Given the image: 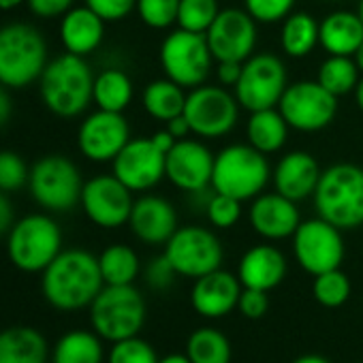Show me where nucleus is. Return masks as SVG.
I'll list each match as a JSON object with an SVG mask.
<instances>
[{"instance_id": "obj_53", "label": "nucleus", "mask_w": 363, "mask_h": 363, "mask_svg": "<svg viewBox=\"0 0 363 363\" xmlns=\"http://www.w3.org/2000/svg\"><path fill=\"white\" fill-rule=\"evenodd\" d=\"M293 363H331V361H327L325 357H320V354H301V357H297Z\"/></svg>"}, {"instance_id": "obj_26", "label": "nucleus", "mask_w": 363, "mask_h": 363, "mask_svg": "<svg viewBox=\"0 0 363 363\" xmlns=\"http://www.w3.org/2000/svg\"><path fill=\"white\" fill-rule=\"evenodd\" d=\"M361 43H363V22L359 13L333 11L323 18L318 45L329 56H354Z\"/></svg>"}, {"instance_id": "obj_25", "label": "nucleus", "mask_w": 363, "mask_h": 363, "mask_svg": "<svg viewBox=\"0 0 363 363\" xmlns=\"http://www.w3.org/2000/svg\"><path fill=\"white\" fill-rule=\"evenodd\" d=\"M105 20H101L88 5L69 9L60 20V41L69 54L90 56L105 37Z\"/></svg>"}, {"instance_id": "obj_28", "label": "nucleus", "mask_w": 363, "mask_h": 363, "mask_svg": "<svg viewBox=\"0 0 363 363\" xmlns=\"http://www.w3.org/2000/svg\"><path fill=\"white\" fill-rule=\"evenodd\" d=\"M289 130H291V126L286 124V120L278 107L252 111L248 118V124H246L248 143L255 150L263 152L265 156L276 154L284 147V143L289 139Z\"/></svg>"}, {"instance_id": "obj_7", "label": "nucleus", "mask_w": 363, "mask_h": 363, "mask_svg": "<svg viewBox=\"0 0 363 363\" xmlns=\"http://www.w3.org/2000/svg\"><path fill=\"white\" fill-rule=\"evenodd\" d=\"M92 329L107 342H120L139 335L145 323L143 295L133 284H105L90 303Z\"/></svg>"}, {"instance_id": "obj_39", "label": "nucleus", "mask_w": 363, "mask_h": 363, "mask_svg": "<svg viewBox=\"0 0 363 363\" xmlns=\"http://www.w3.org/2000/svg\"><path fill=\"white\" fill-rule=\"evenodd\" d=\"M177 9L179 0H137L139 20L154 30H164L177 24Z\"/></svg>"}, {"instance_id": "obj_55", "label": "nucleus", "mask_w": 363, "mask_h": 363, "mask_svg": "<svg viewBox=\"0 0 363 363\" xmlns=\"http://www.w3.org/2000/svg\"><path fill=\"white\" fill-rule=\"evenodd\" d=\"M26 0H0V11H11L18 9L20 5H24Z\"/></svg>"}, {"instance_id": "obj_13", "label": "nucleus", "mask_w": 363, "mask_h": 363, "mask_svg": "<svg viewBox=\"0 0 363 363\" xmlns=\"http://www.w3.org/2000/svg\"><path fill=\"white\" fill-rule=\"evenodd\" d=\"M278 109L291 128L299 133H318L335 120L337 96L316 79H303L286 86Z\"/></svg>"}, {"instance_id": "obj_16", "label": "nucleus", "mask_w": 363, "mask_h": 363, "mask_svg": "<svg viewBox=\"0 0 363 363\" xmlns=\"http://www.w3.org/2000/svg\"><path fill=\"white\" fill-rule=\"evenodd\" d=\"M206 39L216 62H246L257 48V20L246 9H220Z\"/></svg>"}, {"instance_id": "obj_40", "label": "nucleus", "mask_w": 363, "mask_h": 363, "mask_svg": "<svg viewBox=\"0 0 363 363\" xmlns=\"http://www.w3.org/2000/svg\"><path fill=\"white\" fill-rule=\"evenodd\" d=\"M158 359L154 346L139 335L113 342L107 354V363H158Z\"/></svg>"}, {"instance_id": "obj_46", "label": "nucleus", "mask_w": 363, "mask_h": 363, "mask_svg": "<svg viewBox=\"0 0 363 363\" xmlns=\"http://www.w3.org/2000/svg\"><path fill=\"white\" fill-rule=\"evenodd\" d=\"M26 3L39 18H62L69 9H73L75 0H26Z\"/></svg>"}, {"instance_id": "obj_52", "label": "nucleus", "mask_w": 363, "mask_h": 363, "mask_svg": "<svg viewBox=\"0 0 363 363\" xmlns=\"http://www.w3.org/2000/svg\"><path fill=\"white\" fill-rule=\"evenodd\" d=\"M158 363H193V361L189 359L186 352H182V354H167V357H160Z\"/></svg>"}, {"instance_id": "obj_5", "label": "nucleus", "mask_w": 363, "mask_h": 363, "mask_svg": "<svg viewBox=\"0 0 363 363\" xmlns=\"http://www.w3.org/2000/svg\"><path fill=\"white\" fill-rule=\"evenodd\" d=\"M272 177L267 156L250 143H233L214 156L212 191L240 201L255 199L263 193Z\"/></svg>"}, {"instance_id": "obj_33", "label": "nucleus", "mask_w": 363, "mask_h": 363, "mask_svg": "<svg viewBox=\"0 0 363 363\" xmlns=\"http://www.w3.org/2000/svg\"><path fill=\"white\" fill-rule=\"evenodd\" d=\"M186 354L193 363H231L229 337L216 327H199L186 340Z\"/></svg>"}, {"instance_id": "obj_4", "label": "nucleus", "mask_w": 363, "mask_h": 363, "mask_svg": "<svg viewBox=\"0 0 363 363\" xmlns=\"http://www.w3.org/2000/svg\"><path fill=\"white\" fill-rule=\"evenodd\" d=\"M48 62L45 37L35 26L13 22L0 28V86L26 88L39 82Z\"/></svg>"}, {"instance_id": "obj_51", "label": "nucleus", "mask_w": 363, "mask_h": 363, "mask_svg": "<svg viewBox=\"0 0 363 363\" xmlns=\"http://www.w3.org/2000/svg\"><path fill=\"white\" fill-rule=\"evenodd\" d=\"M152 141H154V143L164 152V154H167V152L175 145V141H177V139H175L167 128H164V130H156V133L152 135Z\"/></svg>"}, {"instance_id": "obj_31", "label": "nucleus", "mask_w": 363, "mask_h": 363, "mask_svg": "<svg viewBox=\"0 0 363 363\" xmlns=\"http://www.w3.org/2000/svg\"><path fill=\"white\" fill-rule=\"evenodd\" d=\"M103 337L92 329H73L67 331L54 346V363H103Z\"/></svg>"}, {"instance_id": "obj_44", "label": "nucleus", "mask_w": 363, "mask_h": 363, "mask_svg": "<svg viewBox=\"0 0 363 363\" xmlns=\"http://www.w3.org/2000/svg\"><path fill=\"white\" fill-rule=\"evenodd\" d=\"M175 278H177V272L173 269V265L169 263L164 255L152 259L150 265L145 267V282L156 291H167Z\"/></svg>"}, {"instance_id": "obj_23", "label": "nucleus", "mask_w": 363, "mask_h": 363, "mask_svg": "<svg viewBox=\"0 0 363 363\" xmlns=\"http://www.w3.org/2000/svg\"><path fill=\"white\" fill-rule=\"evenodd\" d=\"M320 164L310 152L293 150L284 154L276 169H274V189L276 193L284 195L291 201H303L314 195L318 179H320Z\"/></svg>"}, {"instance_id": "obj_21", "label": "nucleus", "mask_w": 363, "mask_h": 363, "mask_svg": "<svg viewBox=\"0 0 363 363\" xmlns=\"http://www.w3.org/2000/svg\"><path fill=\"white\" fill-rule=\"evenodd\" d=\"M128 227L139 242L147 246H164L177 231V214L164 197L143 195L133 203Z\"/></svg>"}, {"instance_id": "obj_45", "label": "nucleus", "mask_w": 363, "mask_h": 363, "mask_svg": "<svg viewBox=\"0 0 363 363\" xmlns=\"http://www.w3.org/2000/svg\"><path fill=\"white\" fill-rule=\"evenodd\" d=\"M269 308V297L267 291H259V289H242L240 301H238V310L250 318V320H259L265 316Z\"/></svg>"}, {"instance_id": "obj_3", "label": "nucleus", "mask_w": 363, "mask_h": 363, "mask_svg": "<svg viewBox=\"0 0 363 363\" xmlns=\"http://www.w3.org/2000/svg\"><path fill=\"white\" fill-rule=\"evenodd\" d=\"M316 214L342 231L363 225V167L335 162L320 173L312 195Z\"/></svg>"}, {"instance_id": "obj_47", "label": "nucleus", "mask_w": 363, "mask_h": 363, "mask_svg": "<svg viewBox=\"0 0 363 363\" xmlns=\"http://www.w3.org/2000/svg\"><path fill=\"white\" fill-rule=\"evenodd\" d=\"M242 69L244 62H233V60H223L216 65V77L220 82V86L225 88H235L240 77H242Z\"/></svg>"}, {"instance_id": "obj_24", "label": "nucleus", "mask_w": 363, "mask_h": 363, "mask_svg": "<svg viewBox=\"0 0 363 363\" xmlns=\"http://www.w3.org/2000/svg\"><path fill=\"white\" fill-rule=\"evenodd\" d=\"M286 276V259L272 244H257L242 257L238 265V278L244 289L272 291Z\"/></svg>"}, {"instance_id": "obj_34", "label": "nucleus", "mask_w": 363, "mask_h": 363, "mask_svg": "<svg viewBox=\"0 0 363 363\" xmlns=\"http://www.w3.org/2000/svg\"><path fill=\"white\" fill-rule=\"evenodd\" d=\"M99 267L105 284H133L139 276V257L126 244H111L99 255Z\"/></svg>"}, {"instance_id": "obj_8", "label": "nucleus", "mask_w": 363, "mask_h": 363, "mask_svg": "<svg viewBox=\"0 0 363 363\" xmlns=\"http://www.w3.org/2000/svg\"><path fill=\"white\" fill-rule=\"evenodd\" d=\"M84 184L77 164L62 154H48L30 167L28 189L45 212H71L82 201Z\"/></svg>"}, {"instance_id": "obj_27", "label": "nucleus", "mask_w": 363, "mask_h": 363, "mask_svg": "<svg viewBox=\"0 0 363 363\" xmlns=\"http://www.w3.org/2000/svg\"><path fill=\"white\" fill-rule=\"evenodd\" d=\"M45 335L35 327H7L0 331V363H48Z\"/></svg>"}, {"instance_id": "obj_38", "label": "nucleus", "mask_w": 363, "mask_h": 363, "mask_svg": "<svg viewBox=\"0 0 363 363\" xmlns=\"http://www.w3.org/2000/svg\"><path fill=\"white\" fill-rule=\"evenodd\" d=\"M30 169L26 160L11 150H0V191L18 193L28 184Z\"/></svg>"}, {"instance_id": "obj_41", "label": "nucleus", "mask_w": 363, "mask_h": 363, "mask_svg": "<svg viewBox=\"0 0 363 363\" xmlns=\"http://www.w3.org/2000/svg\"><path fill=\"white\" fill-rule=\"evenodd\" d=\"M208 218L216 229H231L242 218V201L223 193H214L208 201Z\"/></svg>"}, {"instance_id": "obj_20", "label": "nucleus", "mask_w": 363, "mask_h": 363, "mask_svg": "<svg viewBox=\"0 0 363 363\" xmlns=\"http://www.w3.org/2000/svg\"><path fill=\"white\" fill-rule=\"evenodd\" d=\"M248 220L252 231L269 242L293 238V233L301 225L297 203L280 193H261L259 197H255Z\"/></svg>"}, {"instance_id": "obj_43", "label": "nucleus", "mask_w": 363, "mask_h": 363, "mask_svg": "<svg viewBox=\"0 0 363 363\" xmlns=\"http://www.w3.org/2000/svg\"><path fill=\"white\" fill-rule=\"evenodd\" d=\"M86 5L105 22H120L133 9H137V0H86Z\"/></svg>"}, {"instance_id": "obj_42", "label": "nucleus", "mask_w": 363, "mask_h": 363, "mask_svg": "<svg viewBox=\"0 0 363 363\" xmlns=\"http://www.w3.org/2000/svg\"><path fill=\"white\" fill-rule=\"evenodd\" d=\"M244 5L257 24H276L293 13L295 0H244Z\"/></svg>"}, {"instance_id": "obj_17", "label": "nucleus", "mask_w": 363, "mask_h": 363, "mask_svg": "<svg viewBox=\"0 0 363 363\" xmlns=\"http://www.w3.org/2000/svg\"><path fill=\"white\" fill-rule=\"evenodd\" d=\"M214 154L197 139H179L167 152L164 177L184 193H201L212 186Z\"/></svg>"}, {"instance_id": "obj_48", "label": "nucleus", "mask_w": 363, "mask_h": 363, "mask_svg": "<svg viewBox=\"0 0 363 363\" xmlns=\"http://www.w3.org/2000/svg\"><path fill=\"white\" fill-rule=\"evenodd\" d=\"M16 225V212L7 197V193L0 191V235H7L11 227Z\"/></svg>"}, {"instance_id": "obj_9", "label": "nucleus", "mask_w": 363, "mask_h": 363, "mask_svg": "<svg viewBox=\"0 0 363 363\" xmlns=\"http://www.w3.org/2000/svg\"><path fill=\"white\" fill-rule=\"evenodd\" d=\"M212 65L214 56L206 35L177 28L167 35L160 45V67L164 77L179 84L182 88L193 90L203 86L212 73Z\"/></svg>"}, {"instance_id": "obj_15", "label": "nucleus", "mask_w": 363, "mask_h": 363, "mask_svg": "<svg viewBox=\"0 0 363 363\" xmlns=\"http://www.w3.org/2000/svg\"><path fill=\"white\" fill-rule=\"evenodd\" d=\"M82 208L90 223L101 229H118L128 225L133 210V191L111 175H96L88 179L82 191Z\"/></svg>"}, {"instance_id": "obj_56", "label": "nucleus", "mask_w": 363, "mask_h": 363, "mask_svg": "<svg viewBox=\"0 0 363 363\" xmlns=\"http://www.w3.org/2000/svg\"><path fill=\"white\" fill-rule=\"evenodd\" d=\"M354 62H357V67H359V71H361V75H363V43L359 45V50L354 52Z\"/></svg>"}, {"instance_id": "obj_35", "label": "nucleus", "mask_w": 363, "mask_h": 363, "mask_svg": "<svg viewBox=\"0 0 363 363\" xmlns=\"http://www.w3.org/2000/svg\"><path fill=\"white\" fill-rule=\"evenodd\" d=\"M359 79H361V71L352 56H327L320 62L316 75V82L337 99L352 94Z\"/></svg>"}, {"instance_id": "obj_1", "label": "nucleus", "mask_w": 363, "mask_h": 363, "mask_svg": "<svg viewBox=\"0 0 363 363\" xmlns=\"http://www.w3.org/2000/svg\"><path fill=\"white\" fill-rule=\"evenodd\" d=\"M105 282L99 267V257L84 248L62 250L43 272L41 291L48 303L62 312L90 308Z\"/></svg>"}, {"instance_id": "obj_2", "label": "nucleus", "mask_w": 363, "mask_h": 363, "mask_svg": "<svg viewBox=\"0 0 363 363\" xmlns=\"http://www.w3.org/2000/svg\"><path fill=\"white\" fill-rule=\"evenodd\" d=\"M94 73L84 56L60 54L48 62L39 77L43 105L58 118H77L92 103Z\"/></svg>"}, {"instance_id": "obj_57", "label": "nucleus", "mask_w": 363, "mask_h": 363, "mask_svg": "<svg viewBox=\"0 0 363 363\" xmlns=\"http://www.w3.org/2000/svg\"><path fill=\"white\" fill-rule=\"evenodd\" d=\"M357 13H359V18H361V22H363V0H359V7H357Z\"/></svg>"}, {"instance_id": "obj_50", "label": "nucleus", "mask_w": 363, "mask_h": 363, "mask_svg": "<svg viewBox=\"0 0 363 363\" xmlns=\"http://www.w3.org/2000/svg\"><path fill=\"white\" fill-rule=\"evenodd\" d=\"M167 130H169L177 141H179V139H189V135L193 133L189 120L184 118V113L177 116V118H173V120H169V122H167Z\"/></svg>"}, {"instance_id": "obj_12", "label": "nucleus", "mask_w": 363, "mask_h": 363, "mask_svg": "<svg viewBox=\"0 0 363 363\" xmlns=\"http://www.w3.org/2000/svg\"><path fill=\"white\" fill-rule=\"evenodd\" d=\"M289 86L284 62L269 52L252 54L242 69V77L233 88L238 103L252 111L278 107L284 90Z\"/></svg>"}, {"instance_id": "obj_22", "label": "nucleus", "mask_w": 363, "mask_h": 363, "mask_svg": "<svg viewBox=\"0 0 363 363\" xmlns=\"http://www.w3.org/2000/svg\"><path fill=\"white\" fill-rule=\"evenodd\" d=\"M242 289L244 286L238 276L225 269H216L195 280L191 303L197 314L206 318H220L238 308Z\"/></svg>"}, {"instance_id": "obj_11", "label": "nucleus", "mask_w": 363, "mask_h": 363, "mask_svg": "<svg viewBox=\"0 0 363 363\" xmlns=\"http://www.w3.org/2000/svg\"><path fill=\"white\" fill-rule=\"evenodd\" d=\"M240 103L235 94L220 86H197L189 92L184 118L193 135L201 139H218L229 135L240 118Z\"/></svg>"}, {"instance_id": "obj_29", "label": "nucleus", "mask_w": 363, "mask_h": 363, "mask_svg": "<svg viewBox=\"0 0 363 363\" xmlns=\"http://www.w3.org/2000/svg\"><path fill=\"white\" fill-rule=\"evenodd\" d=\"M186 96L189 94L184 92V88L164 77V79H154L143 88L141 103L147 116L167 124L169 120L184 113Z\"/></svg>"}, {"instance_id": "obj_19", "label": "nucleus", "mask_w": 363, "mask_h": 363, "mask_svg": "<svg viewBox=\"0 0 363 363\" xmlns=\"http://www.w3.org/2000/svg\"><path fill=\"white\" fill-rule=\"evenodd\" d=\"M167 154L152 141V137L130 139L113 158V175L133 193L154 189L164 177Z\"/></svg>"}, {"instance_id": "obj_54", "label": "nucleus", "mask_w": 363, "mask_h": 363, "mask_svg": "<svg viewBox=\"0 0 363 363\" xmlns=\"http://www.w3.org/2000/svg\"><path fill=\"white\" fill-rule=\"evenodd\" d=\"M354 103H357V107H359V111L363 113V75H361V79H359V84H357V88H354Z\"/></svg>"}, {"instance_id": "obj_32", "label": "nucleus", "mask_w": 363, "mask_h": 363, "mask_svg": "<svg viewBox=\"0 0 363 363\" xmlns=\"http://www.w3.org/2000/svg\"><path fill=\"white\" fill-rule=\"evenodd\" d=\"M92 101L99 109L122 113L133 101V82L120 69H105L94 77Z\"/></svg>"}, {"instance_id": "obj_18", "label": "nucleus", "mask_w": 363, "mask_h": 363, "mask_svg": "<svg viewBox=\"0 0 363 363\" xmlns=\"http://www.w3.org/2000/svg\"><path fill=\"white\" fill-rule=\"evenodd\" d=\"M130 141V126L124 113L96 109L77 130V147L92 162H113Z\"/></svg>"}, {"instance_id": "obj_30", "label": "nucleus", "mask_w": 363, "mask_h": 363, "mask_svg": "<svg viewBox=\"0 0 363 363\" xmlns=\"http://www.w3.org/2000/svg\"><path fill=\"white\" fill-rule=\"evenodd\" d=\"M320 22L306 11H293L282 20L280 48L289 58H306L318 45Z\"/></svg>"}, {"instance_id": "obj_49", "label": "nucleus", "mask_w": 363, "mask_h": 363, "mask_svg": "<svg viewBox=\"0 0 363 363\" xmlns=\"http://www.w3.org/2000/svg\"><path fill=\"white\" fill-rule=\"evenodd\" d=\"M13 116V99L9 94V88L0 86V128H5Z\"/></svg>"}, {"instance_id": "obj_36", "label": "nucleus", "mask_w": 363, "mask_h": 363, "mask_svg": "<svg viewBox=\"0 0 363 363\" xmlns=\"http://www.w3.org/2000/svg\"><path fill=\"white\" fill-rule=\"evenodd\" d=\"M218 0H179L177 26L189 33L206 35L218 18Z\"/></svg>"}, {"instance_id": "obj_6", "label": "nucleus", "mask_w": 363, "mask_h": 363, "mask_svg": "<svg viewBox=\"0 0 363 363\" xmlns=\"http://www.w3.org/2000/svg\"><path fill=\"white\" fill-rule=\"evenodd\" d=\"M62 252V231L48 214H28L7 233V255L26 274H41Z\"/></svg>"}, {"instance_id": "obj_37", "label": "nucleus", "mask_w": 363, "mask_h": 363, "mask_svg": "<svg viewBox=\"0 0 363 363\" xmlns=\"http://www.w3.org/2000/svg\"><path fill=\"white\" fill-rule=\"evenodd\" d=\"M312 295L323 308H329V310L342 308L350 297V280L340 267L318 274L314 276Z\"/></svg>"}, {"instance_id": "obj_14", "label": "nucleus", "mask_w": 363, "mask_h": 363, "mask_svg": "<svg viewBox=\"0 0 363 363\" xmlns=\"http://www.w3.org/2000/svg\"><path fill=\"white\" fill-rule=\"evenodd\" d=\"M344 252L346 248L342 229L333 227L320 216L301 220L293 233V255L299 267L310 276L337 269L344 261Z\"/></svg>"}, {"instance_id": "obj_10", "label": "nucleus", "mask_w": 363, "mask_h": 363, "mask_svg": "<svg viewBox=\"0 0 363 363\" xmlns=\"http://www.w3.org/2000/svg\"><path fill=\"white\" fill-rule=\"evenodd\" d=\"M177 276L182 278H201L220 269L225 259V248L218 235L206 227H177L171 240L164 244L162 252Z\"/></svg>"}]
</instances>
